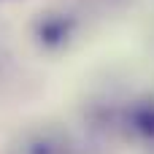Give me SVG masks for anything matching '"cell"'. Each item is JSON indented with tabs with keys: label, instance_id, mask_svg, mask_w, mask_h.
<instances>
[{
	"label": "cell",
	"instance_id": "obj_2",
	"mask_svg": "<svg viewBox=\"0 0 154 154\" xmlns=\"http://www.w3.org/2000/svg\"><path fill=\"white\" fill-rule=\"evenodd\" d=\"M68 32V24L62 19H51V22H43L41 24V41L43 43H60Z\"/></svg>",
	"mask_w": 154,
	"mask_h": 154
},
{
	"label": "cell",
	"instance_id": "obj_1",
	"mask_svg": "<svg viewBox=\"0 0 154 154\" xmlns=\"http://www.w3.org/2000/svg\"><path fill=\"white\" fill-rule=\"evenodd\" d=\"M133 127L146 135V138H154V103H146L141 108H135L133 114Z\"/></svg>",
	"mask_w": 154,
	"mask_h": 154
}]
</instances>
